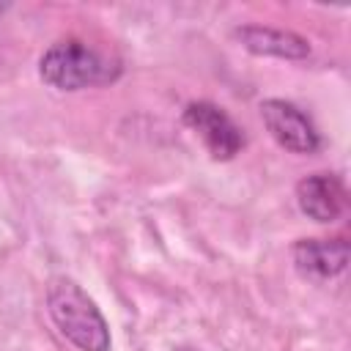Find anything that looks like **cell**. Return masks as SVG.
Returning <instances> with one entry per match:
<instances>
[{
  "label": "cell",
  "mask_w": 351,
  "mask_h": 351,
  "mask_svg": "<svg viewBox=\"0 0 351 351\" xmlns=\"http://www.w3.org/2000/svg\"><path fill=\"white\" fill-rule=\"evenodd\" d=\"M47 307L58 326V332L74 343L80 351H107L110 329L96 302L69 277H58L49 282Z\"/></svg>",
  "instance_id": "6da1fadb"
},
{
  "label": "cell",
  "mask_w": 351,
  "mask_h": 351,
  "mask_svg": "<svg viewBox=\"0 0 351 351\" xmlns=\"http://www.w3.org/2000/svg\"><path fill=\"white\" fill-rule=\"evenodd\" d=\"M41 80L58 90H80L88 85H104L112 82L121 71V66L104 55H99L93 47L77 38H66L52 44L38 63Z\"/></svg>",
  "instance_id": "7a4b0ae2"
},
{
  "label": "cell",
  "mask_w": 351,
  "mask_h": 351,
  "mask_svg": "<svg viewBox=\"0 0 351 351\" xmlns=\"http://www.w3.org/2000/svg\"><path fill=\"white\" fill-rule=\"evenodd\" d=\"M261 118L269 129V134L293 154H313L321 145V137L313 126V121L291 101L269 99L261 104Z\"/></svg>",
  "instance_id": "3957f363"
},
{
  "label": "cell",
  "mask_w": 351,
  "mask_h": 351,
  "mask_svg": "<svg viewBox=\"0 0 351 351\" xmlns=\"http://www.w3.org/2000/svg\"><path fill=\"white\" fill-rule=\"evenodd\" d=\"M184 121L189 129L197 132L214 159H230L244 145L241 129L211 101H192L184 110Z\"/></svg>",
  "instance_id": "277c9868"
},
{
  "label": "cell",
  "mask_w": 351,
  "mask_h": 351,
  "mask_svg": "<svg viewBox=\"0 0 351 351\" xmlns=\"http://www.w3.org/2000/svg\"><path fill=\"white\" fill-rule=\"evenodd\" d=\"M299 208L315 222H335L346 211V186L332 173H313L296 184Z\"/></svg>",
  "instance_id": "5b68a950"
},
{
  "label": "cell",
  "mask_w": 351,
  "mask_h": 351,
  "mask_svg": "<svg viewBox=\"0 0 351 351\" xmlns=\"http://www.w3.org/2000/svg\"><path fill=\"white\" fill-rule=\"evenodd\" d=\"M293 261L302 274L310 277H335L348 263V241L346 239H302L293 247Z\"/></svg>",
  "instance_id": "8992f818"
},
{
  "label": "cell",
  "mask_w": 351,
  "mask_h": 351,
  "mask_svg": "<svg viewBox=\"0 0 351 351\" xmlns=\"http://www.w3.org/2000/svg\"><path fill=\"white\" fill-rule=\"evenodd\" d=\"M239 38L247 49L261 55H277V58H304L310 52V44L288 30H271V27H241Z\"/></svg>",
  "instance_id": "52a82bcc"
},
{
  "label": "cell",
  "mask_w": 351,
  "mask_h": 351,
  "mask_svg": "<svg viewBox=\"0 0 351 351\" xmlns=\"http://www.w3.org/2000/svg\"><path fill=\"white\" fill-rule=\"evenodd\" d=\"M3 8H5V5H0V11H3Z\"/></svg>",
  "instance_id": "ba28073f"
}]
</instances>
